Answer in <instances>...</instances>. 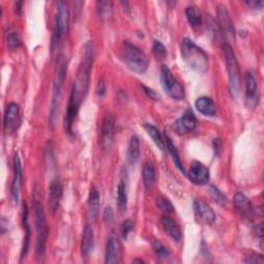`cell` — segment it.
<instances>
[{
  "label": "cell",
  "instance_id": "cell-1",
  "mask_svg": "<svg viewBox=\"0 0 264 264\" xmlns=\"http://www.w3.org/2000/svg\"><path fill=\"white\" fill-rule=\"evenodd\" d=\"M94 61V47L92 41H88L84 46V53L79 65L77 72L76 81L74 83L70 102L76 104L77 106H81V103L86 98L89 85H90V76L92 71V65Z\"/></svg>",
  "mask_w": 264,
  "mask_h": 264
},
{
  "label": "cell",
  "instance_id": "cell-2",
  "mask_svg": "<svg viewBox=\"0 0 264 264\" xmlns=\"http://www.w3.org/2000/svg\"><path fill=\"white\" fill-rule=\"evenodd\" d=\"M181 55L189 68L198 72L206 73L209 69L208 54L198 47L192 39L184 38L181 42Z\"/></svg>",
  "mask_w": 264,
  "mask_h": 264
},
{
  "label": "cell",
  "instance_id": "cell-3",
  "mask_svg": "<svg viewBox=\"0 0 264 264\" xmlns=\"http://www.w3.org/2000/svg\"><path fill=\"white\" fill-rule=\"evenodd\" d=\"M33 206H34V219H35V228H36L35 253L38 261H43L47 240L49 235V227H48L45 211L42 209L41 203L38 200V197L34 198Z\"/></svg>",
  "mask_w": 264,
  "mask_h": 264
},
{
  "label": "cell",
  "instance_id": "cell-4",
  "mask_svg": "<svg viewBox=\"0 0 264 264\" xmlns=\"http://www.w3.org/2000/svg\"><path fill=\"white\" fill-rule=\"evenodd\" d=\"M66 73H68V63L65 61V58L63 56L59 57L56 74L54 78V86H53V96H52V102H51V109H50V125L52 127L55 126L57 121V115L60 106V100H61V94H62V88L65 82Z\"/></svg>",
  "mask_w": 264,
  "mask_h": 264
},
{
  "label": "cell",
  "instance_id": "cell-5",
  "mask_svg": "<svg viewBox=\"0 0 264 264\" xmlns=\"http://www.w3.org/2000/svg\"><path fill=\"white\" fill-rule=\"evenodd\" d=\"M122 59L127 68L138 74L147 72L149 66V59L147 55L136 45L125 41L122 50Z\"/></svg>",
  "mask_w": 264,
  "mask_h": 264
},
{
  "label": "cell",
  "instance_id": "cell-6",
  "mask_svg": "<svg viewBox=\"0 0 264 264\" xmlns=\"http://www.w3.org/2000/svg\"><path fill=\"white\" fill-rule=\"evenodd\" d=\"M223 51H224V56H225V61H226V69H227V74H228L230 91L233 94V96L235 97L238 94L239 88H240L238 62H237L234 51L230 43L225 42L223 46Z\"/></svg>",
  "mask_w": 264,
  "mask_h": 264
},
{
  "label": "cell",
  "instance_id": "cell-7",
  "mask_svg": "<svg viewBox=\"0 0 264 264\" xmlns=\"http://www.w3.org/2000/svg\"><path fill=\"white\" fill-rule=\"evenodd\" d=\"M56 16H55V30L53 37V46H58L64 36L70 30V9L64 2L56 3Z\"/></svg>",
  "mask_w": 264,
  "mask_h": 264
},
{
  "label": "cell",
  "instance_id": "cell-8",
  "mask_svg": "<svg viewBox=\"0 0 264 264\" xmlns=\"http://www.w3.org/2000/svg\"><path fill=\"white\" fill-rule=\"evenodd\" d=\"M160 82L164 92L174 100H182L185 97V91L180 82L172 75L166 65H162L160 70Z\"/></svg>",
  "mask_w": 264,
  "mask_h": 264
},
{
  "label": "cell",
  "instance_id": "cell-9",
  "mask_svg": "<svg viewBox=\"0 0 264 264\" xmlns=\"http://www.w3.org/2000/svg\"><path fill=\"white\" fill-rule=\"evenodd\" d=\"M21 125V113H20V106L12 102L8 105L5 118H4V128L8 135H12L14 132L18 130V128Z\"/></svg>",
  "mask_w": 264,
  "mask_h": 264
},
{
  "label": "cell",
  "instance_id": "cell-10",
  "mask_svg": "<svg viewBox=\"0 0 264 264\" xmlns=\"http://www.w3.org/2000/svg\"><path fill=\"white\" fill-rule=\"evenodd\" d=\"M217 16H218V25L220 27L222 35L228 41H234L235 40V30H234L231 18L224 6H218Z\"/></svg>",
  "mask_w": 264,
  "mask_h": 264
},
{
  "label": "cell",
  "instance_id": "cell-11",
  "mask_svg": "<svg viewBox=\"0 0 264 264\" xmlns=\"http://www.w3.org/2000/svg\"><path fill=\"white\" fill-rule=\"evenodd\" d=\"M188 178L190 182L194 185H206L210 180V169L204 163L200 161H194L189 168Z\"/></svg>",
  "mask_w": 264,
  "mask_h": 264
},
{
  "label": "cell",
  "instance_id": "cell-12",
  "mask_svg": "<svg viewBox=\"0 0 264 264\" xmlns=\"http://www.w3.org/2000/svg\"><path fill=\"white\" fill-rule=\"evenodd\" d=\"M115 123L116 121L113 115L107 114L104 116L101 125V146L105 151H108L114 144Z\"/></svg>",
  "mask_w": 264,
  "mask_h": 264
},
{
  "label": "cell",
  "instance_id": "cell-13",
  "mask_svg": "<svg viewBox=\"0 0 264 264\" xmlns=\"http://www.w3.org/2000/svg\"><path fill=\"white\" fill-rule=\"evenodd\" d=\"M63 195V187L59 180H53L49 186L48 192V209L51 214H55L60 206Z\"/></svg>",
  "mask_w": 264,
  "mask_h": 264
},
{
  "label": "cell",
  "instance_id": "cell-14",
  "mask_svg": "<svg viewBox=\"0 0 264 264\" xmlns=\"http://www.w3.org/2000/svg\"><path fill=\"white\" fill-rule=\"evenodd\" d=\"M22 184H23L22 164H21L19 155L16 154L15 158H14V179H13V183H12V187H11V193H12V197H13V201L15 202V204L19 203Z\"/></svg>",
  "mask_w": 264,
  "mask_h": 264
},
{
  "label": "cell",
  "instance_id": "cell-15",
  "mask_svg": "<svg viewBox=\"0 0 264 264\" xmlns=\"http://www.w3.org/2000/svg\"><path fill=\"white\" fill-rule=\"evenodd\" d=\"M246 104L247 106L254 108L258 104L259 100V92L257 81L252 73H248L246 75V92H245Z\"/></svg>",
  "mask_w": 264,
  "mask_h": 264
},
{
  "label": "cell",
  "instance_id": "cell-16",
  "mask_svg": "<svg viewBox=\"0 0 264 264\" xmlns=\"http://www.w3.org/2000/svg\"><path fill=\"white\" fill-rule=\"evenodd\" d=\"M197 120L191 109H187L184 115L173 124V129L179 135H186L193 131L196 127Z\"/></svg>",
  "mask_w": 264,
  "mask_h": 264
},
{
  "label": "cell",
  "instance_id": "cell-17",
  "mask_svg": "<svg viewBox=\"0 0 264 264\" xmlns=\"http://www.w3.org/2000/svg\"><path fill=\"white\" fill-rule=\"evenodd\" d=\"M233 206L236 212L246 219H252L255 215L254 208L248 197L241 192H237L233 197Z\"/></svg>",
  "mask_w": 264,
  "mask_h": 264
},
{
  "label": "cell",
  "instance_id": "cell-18",
  "mask_svg": "<svg viewBox=\"0 0 264 264\" xmlns=\"http://www.w3.org/2000/svg\"><path fill=\"white\" fill-rule=\"evenodd\" d=\"M195 215L206 224H213L216 221V214L213 209L204 201L196 200L193 203Z\"/></svg>",
  "mask_w": 264,
  "mask_h": 264
},
{
  "label": "cell",
  "instance_id": "cell-19",
  "mask_svg": "<svg viewBox=\"0 0 264 264\" xmlns=\"http://www.w3.org/2000/svg\"><path fill=\"white\" fill-rule=\"evenodd\" d=\"M121 245L115 235H109L105 248V263L113 264L120 261Z\"/></svg>",
  "mask_w": 264,
  "mask_h": 264
},
{
  "label": "cell",
  "instance_id": "cell-20",
  "mask_svg": "<svg viewBox=\"0 0 264 264\" xmlns=\"http://www.w3.org/2000/svg\"><path fill=\"white\" fill-rule=\"evenodd\" d=\"M161 226L163 228V230L165 231V233L174 241L179 243L182 238V231L180 226L178 225V223L170 217L168 216H163L161 218Z\"/></svg>",
  "mask_w": 264,
  "mask_h": 264
},
{
  "label": "cell",
  "instance_id": "cell-21",
  "mask_svg": "<svg viewBox=\"0 0 264 264\" xmlns=\"http://www.w3.org/2000/svg\"><path fill=\"white\" fill-rule=\"evenodd\" d=\"M88 217L90 221H95L98 217L99 210H100V194L97 189L92 188L89 193L88 197Z\"/></svg>",
  "mask_w": 264,
  "mask_h": 264
},
{
  "label": "cell",
  "instance_id": "cell-22",
  "mask_svg": "<svg viewBox=\"0 0 264 264\" xmlns=\"http://www.w3.org/2000/svg\"><path fill=\"white\" fill-rule=\"evenodd\" d=\"M22 223H23V228H24V240H23V246H22V250H21V259L26 257V255L29 251L30 238H31V229H30V225L28 222V207L26 204H24V206H23Z\"/></svg>",
  "mask_w": 264,
  "mask_h": 264
},
{
  "label": "cell",
  "instance_id": "cell-23",
  "mask_svg": "<svg viewBox=\"0 0 264 264\" xmlns=\"http://www.w3.org/2000/svg\"><path fill=\"white\" fill-rule=\"evenodd\" d=\"M94 248V232L91 225L87 224L84 228L81 243V250L84 257H89Z\"/></svg>",
  "mask_w": 264,
  "mask_h": 264
},
{
  "label": "cell",
  "instance_id": "cell-24",
  "mask_svg": "<svg viewBox=\"0 0 264 264\" xmlns=\"http://www.w3.org/2000/svg\"><path fill=\"white\" fill-rule=\"evenodd\" d=\"M141 156V144L138 137H132L130 139L127 149V161L130 165H135Z\"/></svg>",
  "mask_w": 264,
  "mask_h": 264
},
{
  "label": "cell",
  "instance_id": "cell-25",
  "mask_svg": "<svg viewBox=\"0 0 264 264\" xmlns=\"http://www.w3.org/2000/svg\"><path fill=\"white\" fill-rule=\"evenodd\" d=\"M195 107L201 114L213 117L216 115V104L210 97H200L195 101Z\"/></svg>",
  "mask_w": 264,
  "mask_h": 264
},
{
  "label": "cell",
  "instance_id": "cell-26",
  "mask_svg": "<svg viewBox=\"0 0 264 264\" xmlns=\"http://www.w3.org/2000/svg\"><path fill=\"white\" fill-rule=\"evenodd\" d=\"M186 17L189 24L194 30H200L203 27V17L201 11L198 10L197 7H188L186 10Z\"/></svg>",
  "mask_w": 264,
  "mask_h": 264
},
{
  "label": "cell",
  "instance_id": "cell-27",
  "mask_svg": "<svg viewBox=\"0 0 264 264\" xmlns=\"http://www.w3.org/2000/svg\"><path fill=\"white\" fill-rule=\"evenodd\" d=\"M156 170L152 163H146L143 167V181L145 187L150 190L155 185Z\"/></svg>",
  "mask_w": 264,
  "mask_h": 264
},
{
  "label": "cell",
  "instance_id": "cell-28",
  "mask_svg": "<svg viewBox=\"0 0 264 264\" xmlns=\"http://www.w3.org/2000/svg\"><path fill=\"white\" fill-rule=\"evenodd\" d=\"M144 127H145V129L147 131V134L150 136V138L154 142V144L161 151H164L165 150V141L162 139V136L160 134V131L155 126H153L152 124H145Z\"/></svg>",
  "mask_w": 264,
  "mask_h": 264
},
{
  "label": "cell",
  "instance_id": "cell-29",
  "mask_svg": "<svg viewBox=\"0 0 264 264\" xmlns=\"http://www.w3.org/2000/svg\"><path fill=\"white\" fill-rule=\"evenodd\" d=\"M165 147H166L167 151L169 152V154H170V156H171V158H172V161H173L175 167H177L183 174H185V169H184L183 164H182V162H181V159H180V157H179V153H178V151H177V149H175V146L173 145V143L171 142V140H170L167 136L165 137Z\"/></svg>",
  "mask_w": 264,
  "mask_h": 264
},
{
  "label": "cell",
  "instance_id": "cell-30",
  "mask_svg": "<svg viewBox=\"0 0 264 264\" xmlns=\"http://www.w3.org/2000/svg\"><path fill=\"white\" fill-rule=\"evenodd\" d=\"M127 192H126V186L122 182L118 185V191H117V204L118 209L120 212H125L127 208Z\"/></svg>",
  "mask_w": 264,
  "mask_h": 264
},
{
  "label": "cell",
  "instance_id": "cell-31",
  "mask_svg": "<svg viewBox=\"0 0 264 264\" xmlns=\"http://www.w3.org/2000/svg\"><path fill=\"white\" fill-rule=\"evenodd\" d=\"M97 15L101 20L109 19L113 15V4L111 2H97Z\"/></svg>",
  "mask_w": 264,
  "mask_h": 264
},
{
  "label": "cell",
  "instance_id": "cell-32",
  "mask_svg": "<svg viewBox=\"0 0 264 264\" xmlns=\"http://www.w3.org/2000/svg\"><path fill=\"white\" fill-rule=\"evenodd\" d=\"M7 43H8V48L11 51H15L19 49L22 46V38L19 32L11 30L7 36Z\"/></svg>",
  "mask_w": 264,
  "mask_h": 264
},
{
  "label": "cell",
  "instance_id": "cell-33",
  "mask_svg": "<svg viewBox=\"0 0 264 264\" xmlns=\"http://www.w3.org/2000/svg\"><path fill=\"white\" fill-rule=\"evenodd\" d=\"M152 249L156 255L157 258L163 260V259H166L168 258L169 256V251L167 250V248L165 246H163L159 240H154L152 243Z\"/></svg>",
  "mask_w": 264,
  "mask_h": 264
},
{
  "label": "cell",
  "instance_id": "cell-34",
  "mask_svg": "<svg viewBox=\"0 0 264 264\" xmlns=\"http://www.w3.org/2000/svg\"><path fill=\"white\" fill-rule=\"evenodd\" d=\"M156 204L158 206V208L165 214H171L174 212V208L172 206V204L170 203L169 200H167L166 197L160 196L157 198Z\"/></svg>",
  "mask_w": 264,
  "mask_h": 264
},
{
  "label": "cell",
  "instance_id": "cell-35",
  "mask_svg": "<svg viewBox=\"0 0 264 264\" xmlns=\"http://www.w3.org/2000/svg\"><path fill=\"white\" fill-rule=\"evenodd\" d=\"M210 194H211L213 200H214L217 204H219V205H221V206H225V205H226V203H227L226 196H225L217 187H215V186L210 187Z\"/></svg>",
  "mask_w": 264,
  "mask_h": 264
},
{
  "label": "cell",
  "instance_id": "cell-36",
  "mask_svg": "<svg viewBox=\"0 0 264 264\" xmlns=\"http://www.w3.org/2000/svg\"><path fill=\"white\" fill-rule=\"evenodd\" d=\"M207 26H208V28L210 30V33L213 36L218 37L220 34H222L218 23L214 20V18L212 16H208V18H207Z\"/></svg>",
  "mask_w": 264,
  "mask_h": 264
},
{
  "label": "cell",
  "instance_id": "cell-37",
  "mask_svg": "<svg viewBox=\"0 0 264 264\" xmlns=\"http://www.w3.org/2000/svg\"><path fill=\"white\" fill-rule=\"evenodd\" d=\"M153 52L154 55L159 58V59H164L166 58L167 55V51L166 48L159 41V40H155L154 45H153Z\"/></svg>",
  "mask_w": 264,
  "mask_h": 264
},
{
  "label": "cell",
  "instance_id": "cell-38",
  "mask_svg": "<svg viewBox=\"0 0 264 264\" xmlns=\"http://www.w3.org/2000/svg\"><path fill=\"white\" fill-rule=\"evenodd\" d=\"M134 229V222H132L130 219L125 220L122 225H121V233L122 236L124 237V239H127L129 233Z\"/></svg>",
  "mask_w": 264,
  "mask_h": 264
},
{
  "label": "cell",
  "instance_id": "cell-39",
  "mask_svg": "<svg viewBox=\"0 0 264 264\" xmlns=\"http://www.w3.org/2000/svg\"><path fill=\"white\" fill-rule=\"evenodd\" d=\"M143 87V89H144V92L151 98V99H153V100H155V101H158L159 99H160V95L156 92V91H154L153 89H151V88H149V87H146V86H142Z\"/></svg>",
  "mask_w": 264,
  "mask_h": 264
},
{
  "label": "cell",
  "instance_id": "cell-40",
  "mask_svg": "<svg viewBox=\"0 0 264 264\" xmlns=\"http://www.w3.org/2000/svg\"><path fill=\"white\" fill-rule=\"evenodd\" d=\"M246 263H263L264 259L261 255H251L245 259Z\"/></svg>",
  "mask_w": 264,
  "mask_h": 264
},
{
  "label": "cell",
  "instance_id": "cell-41",
  "mask_svg": "<svg viewBox=\"0 0 264 264\" xmlns=\"http://www.w3.org/2000/svg\"><path fill=\"white\" fill-rule=\"evenodd\" d=\"M246 4L254 10H262L264 6V3L262 0H251V2H247Z\"/></svg>",
  "mask_w": 264,
  "mask_h": 264
},
{
  "label": "cell",
  "instance_id": "cell-42",
  "mask_svg": "<svg viewBox=\"0 0 264 264\" xmlns=\"http://www.w3.org/2000/svg\"><path fill=\"white\" fill-rule=\"evenodd\" d=\"M103 218H104V221H105L106 223H112V222L114 221V218H115V216H114L113 210H112L111 208H107V209H105Z\"/></svg>",
  "mask_w": 264,
  "mask_h": 264
},
{
  "label": "cell",
  "instance_id": "cell-43",
  "mask_svg": "<svg viewBox=\"0 0 264 264\" xmlns=\"http://www.w3.org/2000/svg\"><path fill=\"white\" fill-rule=\"evenodd\" d=\"M255 233L256 236L259 237V239L262 241L263 240V231H264V227H263V223H259L255 226Z\"/></svg>",
  "mask_w": 264,
  "mask_h": 264
},
{
  "label": "cell",
  "instance_id": "cell-44",
  "mask_svg": "<svg viewBox=\"0 0 264 264\" xmlns=\"http://www.w3.org/2000/svg\"><path fill=\"white\" fill-rule=\"evenodd\" d=\"M97 94L99 95V96H101V95H103L104 94V92H105V87H104V84L102 83V82H100L99 84H98V88H97Z\"/></svg>",
  "mask_w": 264,
  "mask_h": 264
},
{
  "label": "cell",
  "instance_id": "cell-45",
  "mask_svg": "<svg viewBox=\"0 0 264 264\" xmlns=\"http://www.w3.org/2000/svg\"><path fill=\"white\" fill-rule=\"evenodd\" d=\"M22 5H23V3L22 2H18V3H16L15 4V12H16V14L17 15H20L21 14V11H22Z\"/></svg>",
  "mask_w": 264,
  "mask_h": 264
},
{
  "label": "cell",
  "instance_id": "cell-46",
  "mask_svg": "<svg viewBox=\"0 0 264 264\" xmlns=\"http://www.w3.org/2000/svg\"><path fill=\"white\" fill-rule=\"evenodd\" d=\"M134 262H144L143 260H140V259H138V260H135Z\"/></svg>",
  "mask_w": 264,
  "mask_h": 264
}]
</instances>
